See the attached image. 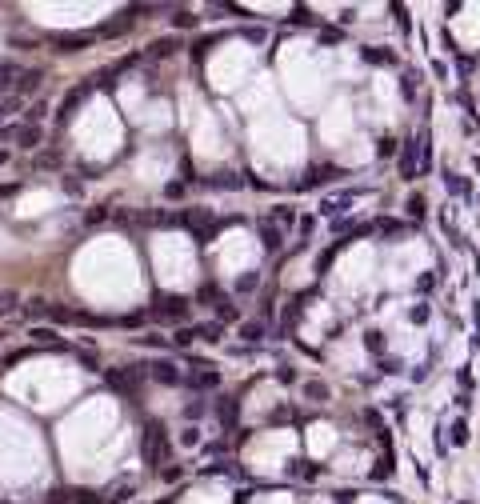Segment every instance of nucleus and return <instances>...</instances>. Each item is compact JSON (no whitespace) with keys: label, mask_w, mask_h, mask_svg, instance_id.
Returning a JSON list of instances; mask_svg holds the SVG:
<instances>
[{"label":"nucleus","mask_w":480,"mask_h":504,"mask_svg":"<svg viewBox=\"0 0 480 504\" xmlns=\"http://www.w3.org/2000/svg\"><path fill=\"white\" fill-rule=\"evenodd\" d=\"M88 89H92V84H81V89H72L68 96H64V101H61V109H56V121H61V124H68L72 116H76V109H81V104H84V96H88Z\"/></svg>","instance_id":"nucleus-7"},{"label":"nucleus","mask_w":480,"mask_h":504,"mask_svg":"<svg viewBox=\"0 0 480 504\" xmlns=\"http://www.w3.org/2000/svg\"><path fill=\"white\" fill-rule=\"evenodd\" d=\"M193 341H225V328H220V321H208V324H180L173 333V344H188Z\"/></svg>","instance_id":"nucleus-3"},{"label":"nucleus","mask_w":480,"mask_h":504,"mask_svg":"<svg viewBox=\"0 0 480 504\" xmlns=\"http://www.w3.org/2000/svg\"><path fill=\"white\" fill-rule=\"evenodd\" d=\"M256 284H260V273H248V276H240V281H236V293H252Z\"/></svg>","instance_id":"nucleus-29"},{"label":"nucleus","mask_w":480,"mask_h":504,"mask_svg":"<svg viewBox=\"0 0 480 504\" xmlns=\"http://www.w3.org/2000/svg\"><path fill=\"white\" fill-rule=\"evenodd\" d=\"M180 52V36H160V41H153L148 44V61H168V56H176Z\"/></svg>","instance_id":"nucleus-8"},{"label":"nucleus","mask_w":480,"mask_h":504,"mask_svg":"<svg viewBox=\"0 0 480 504\" xmlns=\"http://www.w3.org/2000/svg\"><path fill=\"white\" fill-rule=\"evenodd\" d=\"M21 136V124H0V141H16Z\"/></svg>","instance_id":"nucleus-36"},{"label":"nucleus","mask_w":480,"mask_h":504,"mask_svg":"<svg viewBox=\"0 0 480 504\" xmlns=\"http://www.w3.org/2000/svg\"><path fill=\"white\" fill-rule=\"evenodd\" d=\"M268 221H272L276 224V228H292V224H297V208H288V204H276V208H272V216H268Z\"/></svg>","instance_id":"nucleus-14"},{"label":"nucleus","mask_w":480,"mask_h":504,"mask_svg":"<svg viewBox=\"0 0 480 504\" xmlns=\"http://www.w3.org/2000/svg\"><path fill=\"white\" fill-rule=\"evenodd\" d=\"M44 84V69H29L21 76V84H16V96H29V92H36Z\"/></svg>","instance_id":"nucleus-13"},{"label":"nucleus","mask_w":480,"mask_h":504,"mask_svg":"<svg viewBox=\"0 0 480 504\" xmlns=\"http://www.w3.org/2000/svg\"><path fill=\"white\" fill-rule=\"evenodd\" d=\"M116 324H124V328H141V324H144V316H121Z\"/></svg>","instance_id":"nucleus-37"},{"label":"nucleus","mask_w":480,"mask_h":504,"mask_svg":"<svg viewBox=\"0 0 480 504\" xmlns=\"http://www.w3.org/2000/svg\"><path fill=\"white\" fill-rule=\"evenodd\" d=\"M184 416H188V420L205 416V400H188V404H184Z\"/></svg>","instance_id":"nucleus-32"},{"label":"nucleus","mask_w":480,"mask_h":504,"mask_svg":"<svg viewBox=\"0 0 480 504\" xmlns=\"http://www.w3.org/2000/svg\"><path fill=\"white\" fill-rule=\"evenodd\" d=\"M409 216H424V196H409Z\"/></svg>","instance_id":"nucleus-33"},{"label":"nucleus","mask_w":480,"mask_h":504,"mask_svg":"<svg viewBox=\"0 0 480 504\" xmlns=\"http://www.w3.org/2000/svg\"><path fill=\"white\" fill-rule=\"evenodd\" d=\"M424 144H429V132H417V136H409L404 141V148H400V181H417L420 168H424Z\"/></svg>","instance_id":"nucleus-1"},{"label":"nucleus","mask_w":480,"mask_h":504,"mask_svg":"<svg viewBox=\"0 0 480 504\" xmlns=\"http://www.w3.org/2000/svg\"><path fill=\"white\" fill-rule=\"evenodd\" d=\"M148 376H153L156 384H168V388L184 380L180 364H176V361H164V356H160V361H153V364H148Z\"/></svg>","instance_id":"nucleus-5"},{"label":"nucleus","mask_w":480,"mask_h":504,"mask_svg":"<svg viewBox=\"0 0 480 504\" xmlns=\"http://www.w3.org/2000/svg\"><path fill=\"white\" fill-rule=\"evenodd\" d=\"M245 36H248V41H256V44H260V41H265V29H245Z\"/></svg>","instance_id":"nucleus-38"},{"label":"nucleus","mask_w":480,"mask_h":504,"mask_svg":"<svg viewBox=\"0 0 480 504\" xmlns=\"http://www.w3.org/2000/svg\"><path fill=\"white\" fill-rule=\"evenodd\" d=\"M256 232H260V244H265L268 252H276L280 244H285V228H276L272 221H260V224H256Z\"/></svg>","instance_id":"nucleus-11"},{"label":"nucleus","mask_w":480,"mask_h":504,"mask_svg":"<svg viewBox=\"0 0 480 504\" xmlns=\"http://www.w3.org/2000/svg\"><path fill=\"white\" fill-rule=\"evenodd\" d=\"M29 336L36 344H52V348H61V341H56V328H48V324H32Z\"/></svg>","instance_id":"nucleus-15"},{"label":"nucleus","mask_w":480,"mask_h":504,"mask_svg":"<svg viewBox=\"0 0 480 504\" xmlns=\"http://www.w3.org/2000/svg\"><path fill=\"white\" fill-rule=\"evenodd\" d=\"M213 308H216V321H236V304H233V301H225V296H220Z\"/></svg>","instance_id":"nucleus-24"},{"label":"nucleus","mask_w":480,"mask_h":504,"mask_svg":"<svg viewBox=\"0 0 480 504\" xmlns=\"http://www.w3.org/2000/svg\"><path fill=\"white\" fill-rule=\"evenodd\" d=\"M452 440H456V444H464V440H469V424H464V420H456V424H452Z\"/></svg>","instance_id":"nucleus-34"},{"label":"nucleus","mask_w":480,"mask_h":504,"mask_svg":"<svg viewBox=\"0 0 480 504\" xmlns=\"http://www.w3.org/2000/svg\"><path fill=\"white\" fill-rule=\"evenodd\" d=\"M0 164H9V152H4V148H0Z\"/></svg>","instance_id":"nucleus-39"},{"label":"nucleus","mask_w":480,"mask_h":504,"mask_svg":"<svg viewBox=\"0 0 480 504\" xmlns=\"http://www.w3.org/2000/svg\"><path fill=\"white\" fill-rule=\"evenodd\" d=\"M332 176H340L337 168H312L305 176V181H300V188H312V184H320V181H332Z\"/></svg>","instance_id":"nucleus-19"},{"label":"nucleus","mask_w":480,"mask_h":504,"mask_svg":"<svg viewBox=\"0 0 480 504\" xmlns=\"http://www.w3.org/2000/svg\"><path fill=\"white\" fill-rule=\"evenodd\" d=\"M173 24H176V29H196V24H200V16H196V12H188V9H176L173 12Z\"/></svg>","instance_id":"nucleus-21"},{"label":"nucleus","mask_w":480,"mask_h":504,"mask_svg":"<svg viewBox=\"0 0 480 504\" xmlns=\"http://www.w3.org/2000/svg\"><path fill=\"white\" fill-rule=\"evenodd\" d=\"M208 184H216V188H228V192H233V188H240V184H245V181H240L236 172H216V176H213V181H208Z\"/></svg>","instance_id":"nucleus-20"},{"label":"nucleus","mask_w":480,"mask_h":504,"mask_svg":"<svg viewBox=\"0 0 480 504\" xmlns=\"http://www.w3.org/2000/svg\"><path fill=\"white\" fill-rule=\"evenodd\" d=\"M377 232H380V236H389V241H400V236H404V224H400V221H380Z\"/></svg>","instance_id":"nucleus-22"},{"label":"nucleus","mask_w":480,"mask_h":504,"mask_svg":"<svg viewBox=\"0 0 480 504\" xmlns=\"http://www.w3.org/2000/svg\"><path fill=\"white\" fill-rule=\"evenodd\" d=\"M444 184H449L452 196H469V181H460L456 172H444Z\"/></svg>","instance_id":"nucleus-23"},{"label":"nucleus","mask_w":480,"mask_h":504,"mask_svg":"<svg viewBox=\"0 0 480 504\" xmlns=\"http://www.w3.org/2000/svg\"><path fill=\"white\" fill-rule=\"evenodd\" d=\"M184 313H188V296H156L153 304V321H184Z\"/></svg>","instance_id":"nucleus-4"},{"label":"nucleus","mask_w":480,"mask_h":504,"mask_svg":"<svg viewBox=\"0 0 480 504\" xmlns=\"http://www.w3.org/2000/svg\"><path fill=\"white\" fill-rule=\"evenodd\" d=\"M133 496H136V484L128 480V484H116L113 493L104 496V504H124V500H133Z\"/></svg>","instance_id":"nucleus-18"},{"label":"nucleus","mask_w":480,"mask_h":504,"mask_svg":"<svg viewBox=\"0 0 480 504\" xmlns=\"http://www.w3.org/2000/svg\"><path fill=\"white\" fill-rule=\"evenodd\" d=\"M216 384H220V373H216V368H196V373L188 376V388H193V393H213Z\"/></svg>","instance_id":"nucleus-9"},{"label":"nucleus","mask_w":480,"mask_h":504,"mask_svg":"<svg viewBox=\"0 0 480 504\" xmlns=\"http://www.w3.org/2000/svg\"><path fill=\"white\" fill-rule=\"evenodd\" d=\"M44 112H48V104L36 101V104H29V112H24V116H29V124H41V121H44Z\"/></svg>","instance_id":"nucleus-28"},{"label":"nucleus","mask_w":480,"mask_h":504,"mask_svg":"<svg viewBox=\"0 0 480 504\" xmlns=\"http://www.w3.org/2000/svg\"><path fill=\"white\" fill-rule=\"evenodd\" d=\"M360 196V188H344V192H332V196H325L320 201V216H340V212H348V204Z\"/></svg>","instance_id":"nucleus-6"},{"label":"nucleus","mask_w":480,"mask_h":504,"mask_svg":"<svg viewBox=\"0 0 480 504\" xmlns=\"http://www.w3.org/2000/svg\"><path fill=\"white\" fill-rule=\"evenodd\" d=\"M364 61H368V64H392V52H380V49H364Z\"/></svg>","instance_id":"nucleus-27"},{"label":"nucleus","mask_w":480,"mask_h":504,"mask_svg":"<svg viewBox=\"0 0 480 504\" xmlns=\"http://www.w3.org/2000/svg\"><path fill=\"white\" fill-rule=\"evenodd\" d=\"M21 308V293L16 288H0V316H12Z\"/></svg>","instance_id":"nucleus-16"},{"label":"nucleus","mask_w":480,"mask_h":504,"mask_svg":"<svg viewBox=\"0 0 480 504\" xmlns=\"http://www.w3.org/2000/svg\"><path fill=\"white\" fill-rule=\"evenodd\" d=\"M305 396H308V400H328V388L320 380H308L305 384Z\"/></svg>","instance_id":"nucleus-25"},{"label":"nucleus","mask_w":480,"mask_h":504,"mask_svg":"<svg viewBox=\"0 0 480 504\" xmlns=\"http://www.w3.org/2000/svg\"><path fill=\"white\" fill-rule=\"evenodd\" d=\"M12 112H21V96H0V121L12 116Z\"/></svg>","instance_id":"nucleus-26"},{"label":"nucleus","mask_w":480,"mask_h":504,"mask_svg":"<svg viewBox=\"0 0 480 504\" xmlns=\"http://www.w3.org/2000/svg\"><path fill=\"white\" fill-rule=\"evenodd\" d=\"M16 144H21V148H41L44 144V128L41 124H21V136H16Z\"/></svg>","instance_id":"nucleus-12"},{"label":"nucleus","mask_w":480,"mask_h":504,"mask_svg":"<svg viewBox=\"0 0 480 504\" xmlns=\"http://www.w3.org/2000/svg\"><path fill=\"white\" fill-rule=\"evenodd\" d=\"M265 333H268V328H265V321H245V324H240V336H245L248 344L265 341Z\"/></svg>","instance_id":"nucleus-17"},{"label":"nucleus","mask_w":480,"mask_h":504,"mask_svg":"<svg viewBox=\"0 0 480 504\" xmlns=\"http://www.w3.org/2000/svg\"><path fill=\"white\" fill-rule=\"evenodd\" d=\"M92 36H96V32H68V36H52V44H56L52 52H81Z\"/></svg>","instance_id":"nucleus-10"},{"label":"nucleus","mask_w":480,"mask_h":504,"mask_svg":"<svg viewBox=\"0 0 480 504\" xmlns=\"http://www.w3.org/2000/svg\"><path fill=\"white\" fill-rule=\"evenodd\" d=\"M417 81H420L417 72H404V81H400V89H404V96H409V101L417 96Z\"/></svg>","instance_id":"nucleus-31"},{"label":"nucleus","mask_w":480,"mask_h":504,"mask_svg":"<svg viewBox=\"0 0 480 504\" xmlns=\"http://www.w3.org/2000/svg\"><path fill=\"white\" fill-rule=\"evenodd\" d=\"M168 436H164V428L156 420L144 424V464L153 468V473H160V464H168Z\"/></svg>","instance_id":"nucleus-2"},{"label":"nucleus","mask_w":480,"mask_h":504,"mask_svg":"<svg viewBox=\"0 0 480 504\" xmlns=\"http://www.w3.org/2000/svg\"><path fill=\"white\" fill-rule=\"evenodd\" d=\"M164 196H168V201H180V196H184V184H180V181L164 184Z\"/></svg>","instance_id":"nucleus-35"},{"label":"nucleus","mask_w":480,"mask_h":504,"mask_svg":"<svg viewBox=\"0 0 480 504\" xmlns=\"http://www.w3.org/2000/svg\"><path fill=\"white\" fill-rule=\"evenodd\" d=\"M104 221H108V208H88V212H84V224H92V228L104 224Z\"/></svg>","instance_id":"nucleus-30"}]
</instances>
